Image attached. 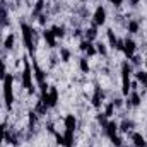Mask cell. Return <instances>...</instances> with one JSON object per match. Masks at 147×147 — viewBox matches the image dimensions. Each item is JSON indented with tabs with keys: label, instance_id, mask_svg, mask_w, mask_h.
Returning a JSON list of instances; mask_svg holds the SVG:
<instances>
[{
	"label": "cell",
	"instance_id": "6da1fadb",
	"mask_svg": "<svg viewBox=\"0 0 147 147\" xmlns=\"http://www.w3.org/2000/svg\"><path fill=\"white\" fill-rule=\"evenodd\" d=\"M132 74H134L132 63L125 60L121 63V94L123 96H128L132 91Z\"/></svg>",
	"mask_w": 147,
	"mask_h": 147
},
{
	"label": "cell",
	"instance_id": "7a4b0ae2",
	"mask_svg": "<svg viewBox=\"0 0 147 147\" xmlns=\"http://www.w3.org/2000/svg\"><path fill=\"white\" fill-rule=\"evenodd\" d=\"M2 82H3L2 92H3L5 106H7V110H12V105H14V75L12 74H7V77Z\"/></svg>",
	"mask_w": 147,
	"mask_h": 147
},
{
	"label": "cell",
	"instance_id": "3957f363",
	"mask_svg": "<svg viewBox=\"0 0 147 147\" xmlns=\"http://www.w3.org/2000/svg\"><path fill=\"white\" fill-rule=\"evenodd\" d=\"M22 62H24V70L21 74V82H22V87L29 92V94H33L34 92V82H33V79H34V75H33V67H31V63H29V60L24 57L22 58Z\"/></svg>",
	"mask_w": 147,
	"mask_h": 147
},
{
	"label": "cell",
	"instance_id": "277c9868",
	"mask_svg": "<svg viewBox=\"0 0 147 147\" xmlns=\"http://www.w3.org/2000/svg\"><path fill=\"white\" fill-rule=\"evenodd\" d=\"M21 33H22V43L26 46V50L33 55L34 53V29L33 26L26 24V22H21Z\"/></svg>",
	"mask_w": 147,
	"mask_h": 147
},
{
	"label": "cell",
	"instance_id": "5b68a950",
	"mask_svg": "<svg viewBox=\"0 0 147 147\" xmlns=\"http://www.w3.org/2000/svg\"><path fill=\"white\" fill-rule=\"evenodd\" d=\"M103 130H105V135L113 142V146H116V147L123 146V140H121V137L118 135V123H116L115 120H108L106 125L103 127Z\"/></svg>",
	"mask_w": 147,
	"mask_h": 147
},
{
	"label": "cell",
	"instance_id": "8992f818",
	"mask_svg": "<svg viewBox=\"0 0 147 147\" xmlns=\"http://www.w3.org/2000/svg\"><path fill=\"white\" fill-rule=\"evenodd\" d=\"M46 108H55L58 105V89L57 87H48L46 94H41V99H39Z\"/></svg>",
	"mask_w": 147,
	"mask_h": 147
},
{
	"label": "cell",
	"instance_id": "52a82bcc",
	"mask_svg": "<svg viewBox=\"0 0 147 147\" xmlns=\"http://www.w3.org/2000/svg\"><path fill=\"white\" fill-rule=\"evenodd\" d=\"M106 17H108L106 9H105L103 5H98L96 10H94V14H92V26H96V28L105 26V24H106Z\"/></svg>",
	"mask_w": 147,
	"mask_h": 147
},
{
	"label": "cell",
	"instance_id": "ba28073f",
	"mask_svg": "<svg viewBox=\"0 0 147 147\" xmlns=\"http://www.w3.org/2000/svg\"><path fill=\"white\" fill-rule=\"evenodd\" d=\"M123 53H125V57L130 60L134 55H135V51H137V43L132 39V38H125L123 39V50H121Z\"/></svg>",
	"mask_w": 147,
	"mask_h": 147
},
{
	"label": "cell",
	"instance_id": "9c48e42d",
	"mask_svg": "<svg viewBox=\"0 0 147 147\" xmlns=\"http://www.w3.org/2000/svg\"><path fill=\"white\" fill-rule=\"evenodd\" d=\"M142 105V96H140V92L139 91H130V94H128V101H127V106L128 108H137V106H140Z\"/></svg>",
	"mask_w": 147,
	"mask_h": 147
},
{
	"label": "cell",
	"instance_id": "30bf717a",
	"mask_svg": "<svg viewBox=\"0 0 147 147\" xmlns=\"http://www.w3.org/2000/svg\"><path fill=\"white\" fill-rule=\"evenodd\" d=\"M75 128H77V118H75V115H67L65 118H63V130H72L75 132Z\"/></svg>",
	"mask_w": 147,
	"mask_h": 147
},
{
	"label": "cell",
	"instance_id": "8fae6325",
	"mask_svg": "<svg viewBox=\"0 0 147 147\" xmlns=\"http://www.w3.org/2000/svg\"><path fill=\"white\" fill-rule=\"evenodd\" d=\"M130 140L135 147H144L147 144L146 142V137L140 134V132H130Z\"/></svg>",
	"mask_w": 147,
	"mask_h": 147
},
{
	"label": "cell",
	"instance_id": "7c38bea8",
	"mask_svg": "<svg viewBox=\"0 0 147 147\" xmlns=\"http://www.w3.org/2000/svg\"><path fill=\"white\" fill-rule=\"evenodd\" d=\"M43 39H45V43L48 45V48H55V46H57V38L51 33V29H45V31H43Z\"/></svg>",
	"mask_w": 147,
	"mask_h": 147
},
{
	"label": "cell",
	"instance_id": "4fadbf2b",
	"mask_svg": "<svg viewBox=\"0 0 147 147\" xmlns=\"http://www.w3.org/2000/svg\"><path fill=\"white\" fill-rule=\"evenodd\" d=\"M134 127H135L134 120L125 118L121 123H118V132H121V134H128V132H132V128H134Z\"/></svg>",
	"mask_w": 147,
	"mask_h": 147
},
{
	"label": "cell",
	"instance_id": "5bb4252c",
	"mask_svg": "<svg viewBox=\"0 0 147 147\" xmlns=\"http://www.w3.org/2000/svg\"><path fill=\"white\" fill-rule=\"evenodd\" d=\"M101 99H103V89L96 86V87H94V94H92V99H91V101H92V106H94V108H99V106H101V103H103Z\"/></svg>",
	"mask_w": 147,
	"mask_h": 147
},
{
	"label": "cell",
	"instance_id": "9a60e30c",
	"mask_svg": "<svg viewBox=\"0 0 147 147\" xmlns=\"http://www.w3.org/2000/svg\"><path fill=\"white\" fill-rule=\"evenodd\" d=\"M84 39L86 41H96L98 39V28L96 26H91V28H87L86 31H84Z\"/></svg>",
	"mask_w": 147,
	"mask_h": 147
},
{
	"label": "cell",
	"instance_id": "2e32d148",
	"mask_svg": "<svg viewBox=\"0 0 147 147\" xmlns=\"http://www.w3.org/2000/svg\"><path fill=\"white\" fill-rule=\"evenodd\" d=\"M127 31H128L130 34H137V33L140 31V22H139L137 19H130V21L127 22Z\"/></svg>",
	"mask_w": 147,
	"mask_h": 147
},
{
	"label": "cell",
	"instance_id": "e0dca14e",
	"mask_svg": "<svg viewBox=\"0 0 147 147\" xmlns=\"http://www.w3.org/2000/svg\"><path fill=\"white\" fill-rule=\"evenodd\" d=\"M9 24V10L3 3H0V26Z\"/></svg>",
	"mask_w": 147,
	"mask_h": 147
},
{
	"label": "cell",
	"instance_id": "ac0fdd59",
	"mask_svg": "<svg viewBox=\"0 0 147 147\" xmlns=\"http://www.w3.org/2000/svg\"><path fill=\"white\" fill-rule=\"evenodd\" d=\"M51 33L55 34V38H65V26H60V24H55L50 28Z\"/></svg>",
	"mask_w": 147,
	"mask_h": 147
},
{
	"label": "cell",
	"instance_id": "d6986e66",
	"mask_svg": "<svg viewBox=\"0 0 147 147\" xmlns=\"http://www.w3.org/2000/svg\"><path fill=\"white\" fill-rule=\"evenodd\" d=\"M63 140H65L63 147H74V132L72 130H65L63 132Z\"/></svg>",
	"mask_w": 147,
	"mask_h": 147
},
{
	"label": "cell",
	"instance_id": "ffe728a7",
	"mask_svg": "<svg viewBox=\"0 0 147 147\" xmlns=\"http://www.w3.org/2000/svg\"><path fill=\"white\" fill-rule=\"evenodd\" d=\"M79 69H80V72H82V74H89V70H91V65H89V60H87L86 57L79 58Z\"/></svg>",
	"mask_w": 147,
	"mask_h": 147
},
{
	"label": "cell",
	"instance_id": "44dd1931",
	"mask_svg": "<svg viewBox=\"0 0 147 147\" xmlns=\"http://www.w3.org/2000/svg\"><path fill=\"white\" fill-rule=\"evenodd\" d=\"M94 46H96V51H98V55H101V57H108V48H106V43H103V41H98Z\"/></svg>",
	"mask_w": 147,
	"mask_h": 147
},
{
	"label": "cell",
	"instance_id": "7402d4cb",
	"mask_svg": "<svg viewBox=\"0 0 147 147\" xmlns=\"http://www.w3.org/2000/svg\"><path fill=\"white\" fill-rule=\"evenodd\" d=\"M106 36H108V45H110V48L115 50L116 41H118V38H116V34H115V31H113V29H108V31H106Z\"/></svg>",
	"mask_w": 147,
	"mask_h": 147
},
{
	"label": "cell",
	"instance_id": "603a6c76",
	"mask_svg": "<svg viewBox=\"0 0 147 147\" xmlns=\"http://www.w3.org/2000/svg\"><path fill=\"white\" fill-rule=\"evenodd\" d=\"M43 9H45V0H38L34 9H33V17H38L43 14Z\"/></svg>",
	"mask_w": 147,
	"mask_h": 147
},
{
	"label": "cell",
	"instance_id": "cb8c5ba5",
	"mask_svg": "<svg viewBox=\"0 0 147 147\" xmlns=\"http://www.w3.org/2000/svg\"><path fill=\"white\" fill-rule=\"evenodd\" d=\"M135 79H137L139 84L147 86V70H137V72H135Z\"/></svg>",
	"mask_w": 147,
	"mask_h": 147
},
{
	"label": "cell",
	"instance_id": "d4e9b609",
	"mask_svg": "<svg viewBox=\"0 0 147 147\" xmlns=\"http://www.w3.org/2000/svg\"><path fill=\"white\" fill-rule=\"evenodd\" d=\"M14 43H16V36L14 34H9V36L3 39V48L5 50H12L14 48Z\"/></svg>",
	"mask_w": 147,
	"mask_h": 147
},
{
	"label": "cell",
	"instance_id": "484cf974",
	"mask_svg": "<svg viewBox=\"0 0 147 147\" xmlns=\"http://www.w3.org/2000/svg\"><path fill=\"white\" fill-rule=\"evenodd\" d=\"M60 60H62L63 63H67V62L70 60V50H69V48H65V46L60 48Z\"/></svg>",
	"mask_w": 147,
	"mask_h": 147
},
{
	"label": "cell",
	"instance_id": "4316f807",
	"mask_svg": "<svg viewBox=\"0 0 147 147\" xmlns=\"http://www.w3.org/2000/svg\"><path fill=\"white\" fill-rule=\"evenodd\" d=\"M7 63H5V60L3 58H0V80H3L5 77H7Z\"/></svg>",
	"mask_w": 147,
	"mask_h": 147
},
{
	"label": "cell",
	"instance_id": "83f0119b",
	"mask_svg": "<svg viewBox=\"0 0 147 147\" xmlns=\"http://www.w3.org/2000/svg\"><path fill=\"white\" fill-rule=\"evenodd\" d=\"M105 115H106V118H111V116L115 115V105H113V101H110V103L106 105V110H105Z\"/></svg>",
	"mask_w": 147,
	"mask_h": 147
},
{
	"label": "cell",
	"instance_id": "f1b7e54d",
	"mask_svg": "<svg viewBox=\"0 0 147 147\" xmlns=\"http://www.w3.org/2000/svg\"><path fill=\"white\" fill-rule=\"evenodd\" d=\"M87 57H94V55H98V51H96V46L92 45V43H89V46H87V50L84 51Z\"/></svg>",
	"mask_w": 147,
	"mask_h": 147
},
{
	"label": "cell",
	"instance_id": "f546056e",
	"mask_svg": "<svg viewBox=\"0 0 147 147\" xmlns=\"http://www.w3.org/2000/svg\"><path fill=\"white\" fill-rule=\"evenodd\" d=\"M5 134H7V130H5V125H2V123H0V147H2L3 140H5Z\"/></svg>",
	"mask_w": 147,
	"mask_h": 147
},
{
	"label": "cell",
	"instance_id": "4dcf8cb0",
	"mask_svg": "<svg viewBox=\"0 0 147 147\" xmlns=\"http://www.w3.org/2000/svg\"><path fill=\"white\" fill-rule=\"evenodd\" d=\"M108 2H110V3L113 5V7H121L125 0H108Z\"/></svg>",
	"mask_w": 147,
	"mask_h": 147
},
{
	"label": "cell",
	"instance_id": "1f68e13d",
	"mask_svg": "<svg viewBox=\"0 0 147 147\" xmlns=\"http://www.w3.org/2000/svg\"><path fill=\"white\" fill-rule=\"evenodd\" d=\"M38 21H39V24H41V26H43V24H46V21H48V19H46V14L38 16Z\"/></svg>",
	"mask_w": 147,
	"mask_h": 147
},
{
	"label": "cell",
	"instance_id": "d6a6232c",
	"mask_svg": "<svg viewBox=\"0 0 147 147\" xmlns=\"http://www.w3.org/2000/svg\"><path fill=\"white\" fill-rule=\"evenodd\" d=\"M127 2H128V5H130V7H137L142 0H127Z\"/></svg>",
	"mask_w": 147,
	"mask_h": 147
},
{
	"label": "cell",
	"instance_id": "836d02e7",
	"mask_svg": "<svg viewBox=\"0 0 147 147\" xmlns=\"http://www.w3.org/2000/svg\"><path fill=\"white\" fill-rule=\"evenodd\" d=\"M144 63H146V70H147V57H146V60H144Z\"/></svg>",
	"mask_w": 147,
	"mask_h": 147
},
{
	"label": "cell",
	"instance_id": "e575fe53",
	"mask_svg": "<svg viewBox=\"0 0 147 147\" xmlns=\"http://www.w3.org/2000/svg\"><path fill=\"white\" fill-rule=\"evenodd\" d=\"M144 147H147V144H146V146H144Z\"/></svg>",
	"mask_w": 147,
	"mask_h": 147
}]
</instances>
